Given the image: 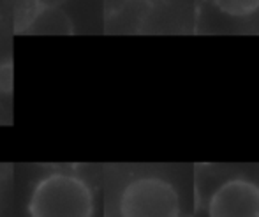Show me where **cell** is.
Returning <instances> with one entry per match:
<instances>
[{"mask_svg":"<svg viewBox=\"0 0 259 217\" xmlns=\"http://www.w3.org/2000/svg\"><path fill=\"white\" fill-rule=\"evenodd\" d=\"M28 217H96V196L81 176L53 171L32 187Z\"/></svg>","mask_w":259,"mask_h":217,"instance_id":"obj_1","label":"cell"},{"mask_svg":"<svg viewBox=\"0 0 259 217\" xmlns=\"http://www.w3.org/2000/svg\"><path fill=\"white\" fill-rule=\"evenodd\" d=\"M120 217H180V198L173 184L159 176H140L125 184L118 198Z\"/></svg>","mask_w":259,"mask_h":217,"instance_id":"obj_2","label":"cell"},{"mask_svg":"<svg viewBox=\"0 0 259 217\" xmlns=\"http://www.w3.org/2000/svg\"><path fill=\"white\" fill-rule=\"evenodd\" d=\"M208 217H259V186L245 178H231L215 189Z\"/></svg>","mask_w":259,"mask_h":217,"instance_id":"obj_3","label":"cell"},{"mask_svg":"<svg viewBox=\"0 0 259 217\" xmlns=\"http://www.w3.org/2000/svg\"><path fill=\"white\" fill-rule=\"evenodd\" d=\"M32 30L41 34H67L71 32V21L57 7H42L32 23Z\"/></svg>","mask_w":259,"mask_h":217,"instance_id":"obj_4","label":"cell"},{"mask_svg":"<svg viewBox=\"0 0 259 217\" xmlns=\"http://www.w3.org/2000/svg\"><path fill=\"white\" fill-rule=\"evenodd\" d=\"M41 9L39 0H14V23L18 30L30 28Z\"/></svg>","mask_w":259,"mask_h":217,"instance_id":"obj_5","label":"cell"},{"mask_svg":"<svg viewBox=\"0 0 259 217\" xmlns=\"http://www.w3.org/2000/svg\"><path fill=\"white\" fill-rule=\"evenodd\" d=\"M221 13L233 18H245L259 9V0H211Z\"/></svg>","mask_w":259,"mask_h":217,"instance_id":"obj_6","label":"cell"},{"mask_svg":"<svg viewBox=\"0 0 259 217\" xmlns=\"http://www.w3.org/2000/svg\"><path fill=\"white\" fill-rule=\"evenodd\" d=\"M13 88V65L6 64L0 67V90L11 92Z\"/></svg>","mask_w":259,"mask_h":217,"instance_id":"obj_7","label":"cell"},{"mask_svg":"<svg viewBox=\"0 0 259 217\" xmlns=\"http://www.w3.org/2000/svg\"><path fill=\"white\" fill-rule=\"evenodd\" d=\"M42 7H57L58 4L65 2V0H39Z\"/></svg>","mask_w":259,"mask_h":217,"instance_id":"obj_8","label":"cell"},{"mask_svg":"<svg viewBox=\"0 0 259 217\" xmlns=\"http://www.w3.org/2000/svg\"><path fill=\"white\" fill-rule=\"evenodd\" d=\"M140 2H143V4H148V6H157V4L164 2V0H140Z\"/></svg>","mask_w":259,"mask_h":217,"instance_id":"obj_9","label":"cell"}]
</instances>
